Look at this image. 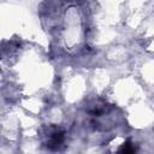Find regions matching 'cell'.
Wrapping results in <instances>:
<instances>
[{"mask_svg":"<svg viewBox=\"0 0 154 154\" xmlns=\"http://www.w3.org/2000/svg\"><path fill=\"white\" fill-rule=\"evenodd\" d=\"M63 142H64V131H61L60 129H54L49 135V138H48V142H47V147L49 149L57 150L63 144Z\"/></svg>","mask_w":154,"mask_h":154,"instance_id":"obj_1","label":"cell"},{"mask_svg":"<svg viewBox=\"0 0 154 154\" xmlns=\"http://www.w3.org/2000/svg\"><path fill=\"white\" fill-rule=\"evenodd\" d=\"M119 152H122V153H134V152H136V147L132 146L130 142H126V143L123 144V147L119 149Z\"/></svg>","mask_w":154,"mask_h":154,"instance_id":"obj_2","label":"cell"}]
</instances>
